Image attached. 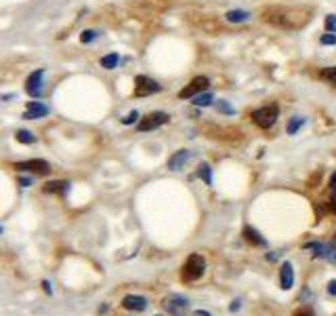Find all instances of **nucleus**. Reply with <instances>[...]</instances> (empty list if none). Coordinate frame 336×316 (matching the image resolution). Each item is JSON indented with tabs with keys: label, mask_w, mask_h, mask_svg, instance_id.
<instances>
[{
	"label": "nucleus",
	"mask_w": 336,
	"mask_h": 316,
	"mask_svg": "<svg viewBox=\"0 0 336 316\" xmlns=\"http://www.w3.org/2000/svg\"><path fill=\"white\" fill-rule=\"evenodd\" d=\"M313 17V9L311 7H265L261 11V19L269 23L273 28H280L286 32H296L303 30Z\"/></svg>",
	"instance_id": "nucleus-1"
},
{
	"label": "nucleus",
	"mask_w": 336,
	"mask_h": 316,
	"mask_svg": "<svg viewBox=\"0 0 336 316\" xmlns=\"http://www.w3.org/2000/svg\"><path fill=\"white\" fill-rule=\"evenodd\" d=\"M200 131L210 137L217 139V142H225V144H237L242 142V131L235 127H221V124H212V122H204L200 127Z\"/></svg>",
	"instance_id": "nucleus-2"
},
{
	"label": "nucleus",
	"mask_w": 336,
	"mask_h": 316,
	"mask_svg": "<svg viewBox=\"0 0 336 316\" xmlns=\"http://www.w3.org/2000/svg\"><path fill=\"white\" fill-rule=\"evenodd\" d=\"M164 9H168V0H135L130 5V13L139 19H153Z\"/></svg>",
	"instance_id": "nucleus-3"
},
{
	"label": "nucleus",
	"mask_w": 336,
	"mask_h": 316,
	"mask_svg": "<svg viewBox=\"0 0 336 316\" xmlns=\"http://www.w3.org/2000/svg\"><path fill=\"white\" fill-rule=\"evenodd\" d=\"M280 116V105L278 103H269V105H263V108H257L250 112V118L252 122H255L257 127L261 129H269L275 124V120H278Z\"/></svg>",
	"instance_id": "nucleus-4"
},
{
	"label": "nucleus",
	"mask_w": 336,
	"mask_h": 316,
	"mask_svg": "<svg viewBox=\"0 0 336 316\" xmlns=\"http://www.w3.org/2000/svg\"><path fill=\"white\" fill-rule=\"evenodd\" d=\"M189 23L194 28L202 30L204 34H219L221 32V21L214 15H206V13H189L187 15Z\"/></svg>",
	"instance_id": "nucleus-5"
},
{
	"label": "nucleus",
	"mask_w": 336,
	"mask_h": 316,
	"mask_svg": "<svg viewBox=\"0 0 336 316\" xmlns=\"http://www.w3.org/2000/svg\"><path fill=\"white\" fill-rule=\"evenodd\" d=\"M204 268H206V262H204V257L198 255V253H191L187 257V262L183 264V280H187V283H191V280H198L202 274H204Z\"/></svg>",
	"instance_id": "nucleus-6"
},
{
	"label": "nucleus",
	"mask_w": 336,
	"mask_h": 316,
	"mask_svg": "<svg viewBox=\"0 0 336 316\" xmlns=\"http://www.w3.org/2000/svg\"><path fill=\"white\" fill-rule=\"evenodd\" d=\"M187 306H189V299L183 297V295H166L162 299V308L168 312V314H173V316H183L187 312Z\"/></svg>",
	"instance_id": "nucleus-7"
},
{
	"label": "nucleus",
	"mask_w": 336,
	"mask_h": 316,
	"mask_svg": "<svg viewBox=\"0 0 336 316\" xmlns=\"http://www.w3.org/2000/svg\"><path fill=\"white\" fill-rule=\"evenodd\" d=\"M162 85H158L153 78L149 76H137L135 78V97H147L153 93H160Z\"/></svg>",
	"instance_id": "nucleus-8"
},
{
	"label": "nucleus",
	"mask_w": 336,
	"mask_h": 316,
	"mask_svg": "<svg viewBox=\"0 0 336 316\" xmlns=\"http://www.w3.org/2000/svg\"><path fill=\"white\" fill-rule=\"evenodd\" d=\"M168 120H171V116H168L166 112H151V114L145 116V118H141V122L137 124V129H139L141 133L153 131V129H158V127L166 124Z\"/></svg>",
	"instance_id": "nucleus-9"
},
{
	"label": "nucleus",
	"mask_w": 336,
	"mask_h": 316,
	"mask_svg": "<svg viewBox=\"0 0 336 316\" xmlns=\"http://www.w3.org/2000/svg\"><path fill=\"white\" fill-rule=\"evenodd\" d=\"M208 87H210V80H208L206 76H196L185 89L179 91V97H181V99L196 97V95H200L202 91H208Z\"/></svg>",
	"instance_id": "nucleus-10"
},
{
	"label": "nucleus",
	"mask_w": 336,
	"mask_h": 316,
	"mask_svg": "<svg viewBox=\"0 0 336 316\" xmlns=\"http://www.w3.org/2000/svg\"><path fill=\"white\" fill-rule=\"evenodd\" d=\"M15 169H17V171H28V173H34V175H49V173H51V165H49L46 160H42V158L17 162Z\"/></svg>",
	"instance_id": "nucleus-11"
},
{
	"label": "nucleus",
	"mask_w": 336,
	"mask_h": 316,
	"mask_svg": "<svg viewBox=\"0 0 336 316\" xmlns=\"http://www.w3.org/2000/svg\"><path fill=\"white\" fill-rule=\"evenodd\" d=\"M42 76H44V70H36V72H32L26 80V91L34 99H38L42 95Z\"/></svg>",
	"instance_id": "nucleus-12"
},
{
	"label": "nucleus",
	"mask_w": 336,
	"mask_h": 316,
	"mask_svg": "<svg viewBox=\"0 0 336 316\" xmlns=\"http://www.w3.org/2000/svg\"><path fill=\"white\" fill-rule=\"evenodd\" d=\"M51 110L46 108V105H42L40 101H28V108L26 112H23V118L26 120H34V118H44L46 114H49Z\"/></svg>",
	"instance_id": "nucleus-13"
},
{
	"label": "nucleus",
	"mask_w": 336,
	"mask_h": 316,
	"mask_svg": "<svg viewBox=\"0 0 336 316\" xmlns=\"http://www.w3.org/2000/svg\"><path fill=\"white\" fill-rule=\"evenodd\" d=\"M292 285H294V268L290 262H284L282 270H280V287L288 291V289H292Z\"/></svg>",
	"instance_id": "nucleus-14"
},
{
	"label": "nucleus",
	"mask_w": 336,
	"mask_h": 316,
	"mask_svg": "<svg viewBox=\"0 0 336 316\" xmlns=\"http://www.w3.org/2000/svg\"><path fill=\"white\" fill-rule=\"evenodd\" d=\"M189 158H191V152L189 150H179V152H175L171 158H168V169H171V171H181Z\"/></svg>",
	"instance_id": "nucleus-15"
},
{
	"label": "nucleus",
	"mask_w": 336,
	"mask_h": 316,
	"mask_svg": "<svg viewBox=\"0 0 336 316\" xmlns=\"http://www.w3.org/2000/svg\"><path fill=\"white\" fill-rule=\"evenodd\" d=\"M122 306L130 312H143L147 308V299L143 297V295H126L122 299Z\"/></svg>",
	"instance_id": "nucleus-16"
},
{
	"label": "nucleus",
	"mask_w": 336,
	"mask_h": 316,
	"mask_svg": "<svg viewBox=\"0 0 336 316\" xmlns=\"http://www.w3.org/2000/svg\"><path fill=\"white\" fill-rule=\"evenodd\" d=\"M244 238H246L248 242H252V244H257V247H265V244H267V240L263 238L255 228H250V226L244 228Z\"/></svg>",
	"instance_id": "nucleus-17"
},
{
	"label": "nucleus",
	"mask_w": 336,
	"mask_h": 316,
	"mask_svg": "<svg viewBox=\"0 0 336 316\" xmlns=\"http://www.w3.org/2000/svg\"><path fill=\"white\" fill-rule=\"evenodd\" d=\"M44 192H61L67 194L69 192V181H49L44 185Z\"/></svg>",
	"instance_id": "nucleus-18"
},
{
	"label": "nucleus",
	"mask_w": 336,
	"mask_h": 316,
	"mask_svg": "<svg viewBox=\"0 0 336 316\" xmlns=\"http://www.w3.org/2000/svg\"><path fill=\"white\" fill-rule=\"evenodd\" d=\"M225 19L229 23H244L250 19V13H246V11H229V13L225 15Z\"/></svg>",
	"instance_id": "nucleus-19"
},
{
	"label": "nucleus",
	"mask_w": 336,
	"mask_h": 316,
	"mask_svg": "<svg viewBox=\"0 0 336 316\" xmlns=\"http://www.w3.org/2000/svg\"><path fill=\"white\" fill-rule=\"evenodd\" d=\"M317 76H319L321 80H326L328 85H334V87H336V66L319 70V72H317Z\"/></svg>",
	"instance_id": "nucleus-20"
},
{
	"label": "nucleus",
	"mask_w": 336,
	"mask_h": 316,
	"mask_svg": "<svg viewBox=\"0 0 336 316\" xmlns=\"http://www.w3.org/2000/svg\"><path fill=\"white\" fill-rule=\"evenodd\" d=\"M212 101H214V97L208 91H204V93H200V95L194 97V105H198V108H206V105H210Z\"/></svg>",
	"instance_id": "nucleus-21"
},
{
	"label": "nucleus",
	"mask_w": 336,
	"mask_h": 316,
	"mask_svg": "<svg viewBox=\"0 0 336 316\" xmlns=\"http://www.w3.org/2000/svg\"><path fill=\"white\" fill-rule=\"evenodd\" d=\"M118 61H120V55H118V53H110V55L101 57V68L114 70V68H118Z\"/></svg>",
	"instance_id": "nucleus-22"
},
{
	"label": "nucleus",
	"mask_w": 336,
	"mask_h": 316,
	"mask_svg": "<svg viewBox=\"0 0 336 316\" xmlns=\"http://www.w3.org/2000/svg\"><path fill=\"white\" fill-rule=\"evenodd\" d=\"M15 137H17L19 144H34L36 142V135L30 133V131H26V129H19V131L15 133Z\"/></svg>",
	"instance_id": "nucleus-23"
},
{
	"label": "nucleus",
	"mask_w": 336,
	"mask_h": 316,
	"mask_svg": "<svg viewBox=\"0 0 336 316\" xmlns=\"http://www.w3.org/2000/svg\"><path fill=\"white\" fill-rule=\"evenodd\" d=\"M198 173H200V177H202L204 181H206V185H212V169H210L208 162H202Z\"/></svg>",
	"instance_id": "nucleus-24"
},
{
	"label": "nucleus",
	"mask_w": 336,
	"mask_h": 316,
	"mask_svg": "<svg viewBox=\"0 0 336 316\" xmlns=\"http://www.w3.org/2000/svg\"><path fill=\"white\" fill-rule=\"evenodd\" d=\"M303 124H305V118H303V116H294V118H292L290 122H288V135H294Z\"/></svg>",
	"instance_id": "nucleus-25"
},
{
	"label": "nucleus",
	"mask_w": 336,
	"mask_h": 316,
	"mask_svg": "<svg viewBox=\"0 0 336 316\" xmlns=\"http://www.w3.org/2000/svg\"><path fill=\"white\" fill-rule=\"evenodd\" d=\"M95 38H97V32H95V30H84V32L80 34V40H82L84 44H89V42H93Z\"/></svg>",
	"instance_id": "nucleus-26"
},
{
	"label": "nucleus",
	"mask_w": 336,
	"mask_h": 316,
	"mask_svg": "<svg viewBox=\"0 0 336 316\" xmlns=\"http://www.w3.org/2000/svg\"><path fill=\"white\" fill-rule=\"evenodd\" d=\"M319 42L323 46H330V44H336V34L334 32H328V34H323V36L319 38Z\"/></svg>",
	"instance_id": "nucleus-27"
},
{
	"label": "nucleus",
	"mask_w": 336,
	"mask_h": 316,
	"mask_svg": "<svg viewBox=\"0 0 336 316\" xmlns=\"http://www.w3.org/2000/svg\"><path fill=\"white\" fill-rule=\"evenodd\" d=\"M137 118H139V112H137V110H133V112L126 114L124 118H122V124H133V122H137Z\"/></svg>",
	"instance_id": "nucleus-28"
},
{
	"label": "nucleus",
	"mask_w": 336,
	"mask_h": 316,
	"mask_svg": "<svg viewBox=\"0 0 336 316\" xmlns=\"http://www.w3.org/2000/svg\"><path fill=\"white\" fill-rule=\"evenodd\" d=\"M217 108H219V112H223V114H227V116H231V114H233V108H231V105L227 103V101H219Z\"/></svg>",
	"instance_id": "nucleus-29"
},
{
	"label": "nucleus",
	"mask_w": 336,
	"mask_h": 316,
	"mask_svg": "<svg viewBox=\"0 0 336 316\" xmlns=\"http://www.w3.org/2000/svg\"><path fill=\"white\" fill-rule=\"evenodd\" d=\"M326 30L336 34V15H328L326 17Z\"/></svg>",
	"instance_id": "nucleus-30"
},
{
	"label": "nucleus",
	"mask_w": 336,
	"mask_h": 316,
	"mask_svg": "<svg viewBox=\"0 0 336 316\" xmlns=\"http://www.w3.org/2000/svg\"><path fill=\"white\" fill-rule=\"evenodd\" d=\"M292 316H315V314H313V310H311L309 306H303V308H298Z\"/></svg>",
	"instance_id": "nucleus-31"
},
{
	"label": "nucleus",
	"mask_w": 336,
	"mask_h": 316,
	"mask_svg": "<svg viewBox=\"0 0 336 316\" xmlns=\"http://www.w3.org/2000/svg\"><path fill=\"white\" fill-rule=\"evenodd\" d=\"M328 293L336 295V280H330V283H328Z\"/></svg>",
	"instance_id": "nucleus-32"
},
{
	"label": "nucleus",
	"mask_w": 336,
	"mask_h": 316,
	"mask_svg": "<svg viewBox=\"0 0 336 316\" xmlns=\"http://www.w3.org/2000/svg\"><path fill=\"white\" fill-rule=\"evenodd\" d=\"M330 188H332V192H334V196H336V173L332 175V179H330Z\"/></svg>",
	"instance_id": "nucleus-33"
},
{
	"label": "nucleus",
	"mask_w": 336,
	"mask_h": 316,
	"mask_svg": "<svg viewBox=\"0 0 336 316\" xmlns=\"http://www.w3.org/2000/svg\"><path fill=\"white\" fill-rule=\"evenodd\" d=\"M19 183L23 185V188H28V185L32 183V179H30V177H21V179H19Z\"/></svg>",
	"instance_id": "nucleus-34"
},
{
	"label": "nucleus",
	"mask_w": 336,
	"mask_h": 316,
	"mask_svg": "<svg viewBox=\"0 0 336 316\" xmlns=\"http://www.w3.org/2000/svg\"><path fill=\"white\" fill-rule=\"evenodd\" d=\"M42 287H44V291H46V293H53V289H51V285H49V280H44V283H42Z\"/></svg>",
	"instance_id": "nucleus-35"
},
{
	"label": "nucleus",
	"mask_w": 336,
	"mask_h": 316,
	"mask_svg": "<svg viewBox=\"0 0 336 316\" xmlns=\"http://www.w3.org/2000/svg\"><path fill=\"white\" fill-rule=\"evenodd\" d=\"M229 310H231V312H235V310H239V301H233V306H231Z\"/></svg>",
	"instance_id": "nucleus-36"
},
{
	"label": "nucleus",
	"mask_w": 336,
	"mask_h": 316,
	"mask_svg": "<svg viewBox=\"0 0 336 316\" xmlns=\"http://www.w3.org/2000/svg\"><path fill=\"white\" fill-rule=\"evenodd\" d=\"M196 316H210V314H208V312H204V310H198Z\"/></svg>",
	"instance_id": "nucleus-37"
},
{
	"label": "nucleus",
	"mask_w": 336,
	"mask_h": 316,
	"mask_svg": "<svg viewBox=\"0 0 336 316\" xmlns=\"http://www.w3.org/2000/svg\"><path fill=\"white\" fill-rule=\"evenodd\" d=\"M334 244H336V238H334Z\"/></svg>",
	"instance_id": "nucleus-38"
}]
</instances>
